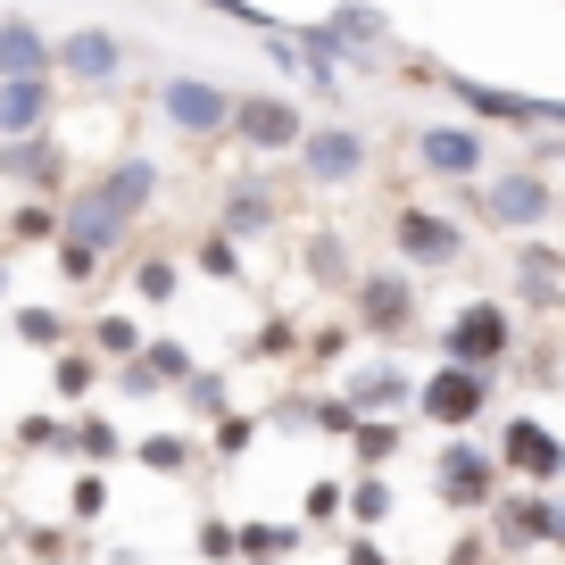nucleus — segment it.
I'll use <instances>...</instances> for the list:
<instances>
[{"label": "nucleus", "instance_id": "1", "mask_svg": "<svg viewBox=\"0 0 565 565\" xmlns=\"http://www.w3.org/2000/svg\"><path fill=\"white\" fill-rule=\"evenodd\" d=\"M233 134H242L249 159H282V150H300L308 117H300V100H282V92H233Z\"/></svg>", "mask_w": 565, "mask_h": 565}, {"label": "nucleus", "instance_id": "2", "mask_svg": "<svg viewBox=\"0 0 565 565\" xmlns=\"http://www.w3.org/2000/svg\"><path fill=\"white\" fill-rule=\"evenodd\" d=\"M159 117H167V134H183V141L233 134V92L209 84V75H167L159 84Z\"/></svg>", "mask_w": 565, "mask_h": 565}, {"label": "nucleus", "instance_id": "3", "mask_svg": "<svg viewBox=\"0 0 565 565\" xmlns=\"http://www.w3.org/2000/svg\"><path fill=\"white\" fill-rule=\"evenodd\" d=\"M125 58L134 51H125L117 25H75V34L51 51V75H67V84H84V92H108L125 75Z\"/></svg>", "mask_w": 565, "mask_h": 565}, {"label": "nucleus", "instance_id": "4", "mask_svg": "<svg viewBox=\"0 0 565 565\" xmlns=\"http://www.w3.org/2000/svg\"><path fill=\"white\" fill-rule=\"evenodd\" d=\"M374 159V141L358 134V125H308L300 134V175L324 183V192H341V183H358Z\"/></svg>", "mask_w": 565, "mask_h": 565}, {"label": "nucleus", "instance_id": "5", "mask_svg": "<svg viewBox=\"0 0 565 565\" xmlns=\"http://www.w3.org/2000/svg\"><path fill=\"white\" fill-rule=\"evenodd\" d=\"M416 407H424L433 424H441V433L475 424L482 407H491V366H458V358H449L441 374H424V383H416Z\"/></svg>", "mask_w": 565, "mask_h": 565}, {"label": "nucleus", "instance_id": "6", "mask_svg": "<svg viewBox=\"0 0 565 565\" xmlns=\"http://www.w3.org/2000/svg\"><path fill=\"white\" fill-rule=\"evenodd\" d=\"M441 350L458 358V366H499V358L515 350V324H508V308H499V300H466L458 317L441 324Z\"/></svg>", "mask_w": 565, "mask_h": 565}, {"label": "nucleus", "instance_id": "7", "mask_svg": "<svg viewBox=\"0 0 565 565\" xmlns=\"http://www.w3.org/2000/svg\"><path fill=\"white\" fill-rule=\"evenodd\" d=\"M0 175L18 183L25 200H58V192H67V150H58V134L42 125V134L0 141Z\"/></svg>", "mask_w": 565, "mask_h": 565}, {"label": "nucleus", "instance_id": "8", "mask_svg": "<svg viewBox=\"0 0 565 565\" xmlns=\"http://www.w3.org/2000/svg\"><path fill=\"white\" fill-rule=\"evenodd\" d=\"M449 100H466L482 125H515V134H532V125H565V100H524V92L508 84H475V75H441Z\"/></svg>", "mask_w": 565, "mask_h": 565}, {"label": "nucleus", "instance_id": "9", "mask_svg": "<svg viewBox=\"0 0 565 565\" xmlns=\"http://www.w3.org/2000/svg\"><path fill=\"white\" fill-rule=\"evenodd\" d=\"M125 225H134V216H125L117 200L100 192V183H84V192H67V200H58V242L92 249V258H108V249L125 242Z\"/></svg>", "mask_w": 565, "mask_h": 565}, {"label": "nucleus", "instance_id": "10", "mask_svg": "<svg viewBox=\"0 0 565 565\" xmlns=\"http://www.w3.org/2000/svg\"><path fill=\"white\" fill-rule=\"evenodd\" d=\"M416 167L441 175V183H482L491 175V150H482L475 125H424L416 134Z\"/></svg>", "mask_w": 565, "mask_h": 565}, {"label": "nucleus", "instance_id": "11", "mask_svg": "<svg viewBox=\"0 0 565 565\" xmlns=\"http://www.w3.org/2000/svg\"><path fill=\"white\" fill-rule=\"evenodd\" d=\"M548 209H557L548 175H482V216H491L499 233H532V225H548Z\"/></svg>", "mask_w": 565, "mask_h": 565}, {"label": "nucleus", "instance_id": "12", "mask_svg": "<svg viewBox=\"0 0 565 565\" xmlns=\"http://www.w3.org/2000/svg\"><path fill=\"white\" fill-rule=\"evenodd\" d=\"M391 242H399L407 266H458L466 258V233L449 225L441 209H399L391 216Z\"/></svg>", "mask_w": 565, "mask_h": 565}, {"label": "nucleus", "instance_id": "13", "mask_svg": "<svg viewBox=\"0 0 565 565\" xmlns=\"http://www.w3.org/2000/svg\"><path fill=\"white\" fill-rule=\"evenodd\" d=\"M350 300H358V324L383 333V341H399L407 324H416V291H407V275H358Z\"/></svg>", "mask_w": 565, "mask_h": 565}, {"label": "nucleus", "instance_id": "14", "mask_svg": "<svg viewBox=\"0 0 565 565\" xmlns=\"http://www.w3.org/2000/svg\"><path fill=\"white\" fill-rule=\"evenodd\" d=\"M51 117H58V84L51 75H0V141L42 134Z\"/></svg>", "mask_w": 565, "mask_h": 565}, {"label": "nucleus", "instance_id": "15", "mask_svg": "<svg viewBox=\"0 0 565 565\" xmlns=\"http://www.w3.org/2000/svg\"><path fill=\"white\" fill-rule=\"evenodd\" d=\"M499 458H508L515 475H532V482H557L565 475V441L548 433V424H532V416H515L508 433H499Z\"/></svg>", "mask_w": 565, "mask_h": 565}, {"label": "nucleus", "instance_id": "16", "mask_svg": "<svg viewBox=\"0 0 565 565\" xmlns=\"http://www.w3.org/2000/svg\"><path fill=\"white\" fill-rule=\"evenodd\" d=\"M183 374H192V350H183V341H141V350L117 366V391L141 399V391H167V383H183Z\"/></svg>", "mask_w": 565, "mask_h": 565}, {"label": "nucleus", "instance_id": "17", "mask_svg": "<svg viewBox=\"0 0 565 565\" xmlns=\"http://www.w3.org/2000/svg\"><path fill=\"white\" fill-rule=\"evenodd\" d=\"M433 482H441L449 508H482V499H491V458H482V449H466V441H449L441 466H433Z\"/></svg>", "mask_w": 565, "mask_h": 565}, {"label": "nucleus", "instance_id": "18", "mask_svg": "<svg viewBox=\"0 0 565 565\" xmlns=\"http://www.w3.org/2000/svg\"><path fill=\"white\" fill-rule=\"evenodd\" d=\"M51 51L58 42L34 18H0V75H51Z\"/></svg>", "mask_w": 565, "mask_h": 565}, {"label": "nucleus", "instance_id": "19", "mask_svg": "<svg viewBox=\"0 0 565 565\" xmlns=\"http://www.w3.org/2000/svg\"><path fill=\"white\" fill-rule=\"evenodd\" d=\"M275 216H282V200L266 192L258 175H242V183H233V192H225V233H233V242H242V233H266V225H275Z\"/></svg>", "mask_w": 565, "mask_h": 565}, {"label": "nucleus", "instance_id": "20", "mask_svg": "<svg viewBox=\"0 0 565 565\" xmlns=\"http://www.w3.org/2000/svg\"><path fill=\"white\" fill-rule=\"evenodd\" d=\"M407 399H416V383H407L399 366H366V374H350V407H358V416H374V407L391 416V407H407Z\"/></svg>", "mask_w": 565, "mask_h": 565}, {"label": "nucleus", "instance_id": "21", "mask_svg": "<svg viewBox=\"0 0 565 565\" xmlns=\"http://www.w3.org/2000/svg\"><path fill=\"white\" fill-rule=\"evenodd\" d=\"M324 25H333V34L350 42L358 58H374V51H383V42H391V18H383V9H366V0H341V9H333V18H324Z\"/></svg>", "mask_w": 565, "mask_h": 565}, {"label": "nucleus", "instance_id": "22", "mask_svg": "<svg viewBox=\"0 0 565 565\" xmlns=\"http://www.w3.org/2000/svg\"><path fill=\"white\" fill-rule=\"evenodd\" d=\"M100 192L117 200L125 216H141V209H150V200H159V167H150V159H117V167H108V175H100Z\"/></svg>", "mask_w": 565, "mask_h": 565}, {"label": "nucleus", "instance_id": "23", "mask_svg": "<svg viewBox=\"0 0 565 565\" xmlns=\"http://www.w3.org/2000/svg\"><path fill=\"white\" fill-rule=\"evenodd\" d=\"M548 515H557V499H508L499 508V541H548Z\"/></svg>", "mask_w": 565, "mask_h": 565}, {"label": "nucleus", "instance_id": "24", "mask_svg": "<svg viewBox=\"0 0 565 565\" xmlns=\"http://www.w3.org/2000/svg\"><path fill=\"white\" fill-rule=\"evenodd\" d=\"M9 242H18V249H42V242H58V200H25V209L9 216Z\"/></svg>", "mask_w": 565, "mask_h": 565}, {"label": "nucleus", "instance_id": "25", "mask_svg": "<svg viewBox=\"0 0 565 565\" xmlns=\"http://www.w3.org/2000/svg\"><path fill=\"white\" fill-rule=\"evenodd\" d=\"M192 266H200V275H209V282H242V242H233V233L216 225L209 242L192 249Z\"/></svg>", "mask_w": 565, "mask_h": 565}, {"label": "nucleus", "instance_id": "26", "mask_svg": "<svg viewBox=\"0 0 565 565\" xmlns=\"http://www.w3.org/2000/svg\"><path fill=\"white\" fill-rule=\"evenodd\" d=\"M134 458H141V466H150V475H183V466H192V458H200V449H192V441H183V433H150V441H141V449H134Z\"/></svg>", "mask_w": 565, "mask_h": 565}, {"label": "nucleus", "instance_id": "27", "mask_svg": "<svg viewBox=\"0 0 565 565\" xmlns=\"http://www.w3.org/2000/svg\"><path fill=\"white\" fill-rule=\"evenodd\" d=\"M51 383H58V399H92V383H100V358H84V350H58Z\"/></svg>", "mask_w": 565, "mask_h": 565}, {"label": "nucleus", "instance_id": "28", "mask_svg": "<svg viewBox=\"0 0 565 565\" xmlns=\"http://www.w3.org/2000/svg\"><path fill=\"white\" fill-rule=\"evenodd\" d=\"M67 441H75V449H84V458H92V466H108V458H125V433H117V424H108V416H84V424H75V433H67Z\"/></svg>", "mask_w": 565, "mask_h": 565}, {"label": "nucleus", "instance_id": "29", "mask_svg": "<svg viewBox=\"0 0 565 565\" xmlns=\"http://www.w3.org/2000/svg\"><path fill=\"white\" fill-rule=\"evenodd\" d=\"M9 324H18L25 350H58V341H67V317H58V308H18Z\"/></svg>", "mask_w": 565, "mask_h": 565}, {"label": "nucleus", "instance_id": "30", "mask_svg": "<svg viewBox=\"0 0 565 565\" xmlns=\"http://www.w3.org/2000/svg\"><path fill=\"white\" fill-rule=\"evenodd\" d=\"M175 282H183V266H175V258H141V266H134V291H141L150 308L175 300Z\"/></svg>", "mask_w": 565, "mask_h": 565}, {"label": "nucleus", "instance_id": "31", "mask_svg": "<svg viewBox=\"0 0 565 565\" xmlns=\"http://www.w3.org/2000/svg\"><path fill=\"white\" fill-rule=\"evenodd\" d=\"M350 449H358L366 466H383L391 449H399V424H391V416H383V424H374V416H358V424H350Z\"/></svg>", "mask_w": 565, "mask_h": 565}, {"label": "nucleus", "instance_id": "32", "mask_svg": "<svg viewBox=\"0 0 565 565\" xmlns=\"http://www.w3.org/2000/svg\"><path fill=\"white\" fill-rule=\"evenodd\" d=\"M92 350H100V358H134V350H141V324H134V317H117V308H108V317L92 324Z\"/></svg>", "mask_w": 565, "mask_h": 565}, {"label": "nucleus", "instance_id": "33", "mask_svg": "<svg viewBox=\"0 0 565 565\" xmlns=\"http://www.w3.org/2000/svg\"><path fill=\"white\" fill-rule=\"evenodd\" d=\"M183 391H192V416H225V407H233V391H225V374H183Z\"/></svg>", "mask_w": 565, "mask_h": 565}, {"label": "nucleus", "instance_id": "34", "mask_svg": "<svg viewBox=\"0 0 565 565\" xmlns=\"http://www.w3.org/2000/svg\"><path fill=\"white\" fill-rule=\"evenodd\" d=\"M308 275H317V282H341V275H350V258H341V233H317V242H308Z\"/></svg>", "mask_w": 565, "mask_h": 565}, {"label": "nucleus", "instance_id": "35", "mask_svg": "<svg viewBox=\"0 0 565 565\" xmlns=\"http://www.w3.org/2000/svg\"><path fill=\"white\" fill-rule=\"evenodd\" d=\"M249 441H258V416H233L225 407V416H216V458H242Z\"/></svg>", "mask_w": 565, "mask_h": 565}, {"label": "nucleus", "instance_id": "36", "mask_svg": "<svg viewBox=\"0 0 565 565\" xmlns=\"http://www.w3.org/2000/svg\"><path fill=\"white\" fill-rule=\"evenodd\" d=\"M350 515H358V524H383V515H391V482H358V491H350Z\"/></svg>", "mask_w": 565, "mask_h": 565}, {"label": "nucleus", "instance_id": "37", "mask_svg": "<svg viewBox=\"0 0 565 565\" xmlns=\"http://www.w3.org/2000/svg\"><path fill=\"white\" fill-rule=\"evenodd\" d=\"M200 9H216V18H233V25H249V34H275V18H266L258 0H200Z\"/></svg>", "mask_w": 565, "mask_h": 565}, {"label": "nucleus", "instance_id": "38", "mask_svg": "<svg viewBox=\"0 0 565 565\" xmlns=\"http://www.w3.org/2000/svg\"><path fill=\"white\" fill-rule=\"evenodd\" d=\"M524 291H532V300L557 291V258H548V249H524Z\"/></svg>", "mask_w": 565, "mask_h": 565}, {"label": "nucleus", "instance_id": "39", "mask_svg": "<svg viewBox=\"0 0 565 565\" xmlns=\"http://www.w3.org/2000/svg\"><path fill=\"white\" fill-rule=\"evenodd\" d=\"M18 441H25V449H67V424H58V416H25Z\"/></svg>", "mask_w": 565, "mask_h": 565}, {"label": "nucleus", "instance_id": "40", "mask_svg": "<svg viewBox=\"0 0 565 565\" xmlns=\"http://www.w3.org/2000/svg\"><path fill=\"white\" fill-rule=\"evenodd\" d=\"M291 548V532H275V524H242V557H282Z\"/></svg>", "mask_w": 565, "mask_h": 565}, {"label": "nucleus", "instance_id": "41", "mask_svg": "<svg viewBox=\"0 0 565 565\" xmlns=\"http://www.w3.org/2000/svg\"><path fill=\"white\" fill-rule=\"evenodd\" d=\"M75 515H84V524H92V515H108V482H100V475L75 482Z\"/></svg>", "mask_w": 565, "mask_h": 565}, {"label": "nucleus", "instance_id": "42", "mask_svg": "<svg viewBox=\"0 0 565 565\" xmlns=\"http://www.w3.org/2000/svg\"><path fill=\"white\" fill-rule=\"evenodd\" d=\"M92 266H100V258H92V249H75V242H58V275H67V282H92Z\"/></svg>", "mask_w": 565, "mask_h": 565}, {"label": "nucleus", "instance_id": "43", "mask_svg": "<svg viewBox=\"0 0 565 565\" xmlns=\"http://www.w3.org/2000/svg\"><path fill=\"white\" fill-rule=\"evenodd\" d=\"M350 565H391V557H383L374 541H358V548H350Z\"/></svg>", "mask_w": 565, "mask_h": 565}, {"label": "nucleus", "instance_id": "44", "mask_svg": "<svg viewBox=\"0 0 565 565\" xmlns=\"http://www.w3.org/2000/svg\"><path fill=\"white\" fill-rule=\"evenodd\" d=\"M0 291H9V258H0Z\"/></svg>", "mask_w": 565, "mask_h": 565}]
</instances>
